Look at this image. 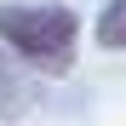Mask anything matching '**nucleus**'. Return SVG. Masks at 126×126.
<instances>
[{"label":"nucleus","instance_id":"nucleus-2","mask_svg":"<svg viewBox=\"0 0 126 126\" xmlns=\"http://www.w3.org/2000/svg\"><path fill=\"white\" fill-rule=\"evenodd\" d=\"M23 109H29V80L17 69V57L0 46V120H17Z\"/></svg>","mask_w":126,"mask_h":126},{"label":"nucleus","instance_id":"nucleus-1","mask_svg":"<svg viewBox=\"0 0 126 126\" xmlns=\"http://www.w3.org/2000/svg\"><path fill=\"white\" fill-rule=\"evenodd\" d=\"M75 34L80 17L69 6H23V0H0V46L34 63L40 75H63L75 63Z\"/></svg>","mask_w":126,"mask_h":126},{"label":"nucleus","instance_id":"nucleus-3","mask_svg":"<svg viewBox=\"0 0 126 126\" xmlns=\"http://www.w3.org/2000/svg\"><path fill=\"white\" fill-rule=\"evenodd\" d=\"M97 46L103 52H126V0H109V6L97 12Z\"/></svg>","mask_w":126,"mask_h":126}]
</instances>
